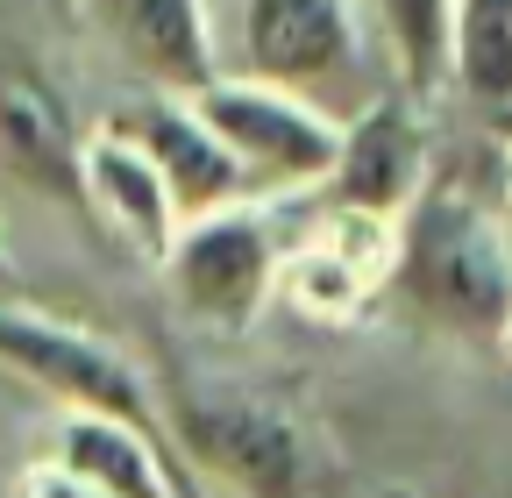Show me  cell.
<instances>
[{"label": "cell", "mask_w": 512, "mask_h": 498, "mask_svg": "<svg viewBox=\"0 0 512 498\" xmlns=\"http://www.w3.org/2000/svg\"><path fill=\"white\" fill-rule=\"evenodd\" d=\"M392 285L427 328L463 342H498L512 314V242H505L498 200L470 193L456 178H427L420 200L399 214Z\"/></svg>", "instance_id": "cell-1"}, {"label": "cell", "mask_w": 512, "mask_h": 498, "mask_svg": "<svg viewBox=\"0 0 512 498\" xmlns=\"http://www.w3.org/2000/svg\"><path fill=\"white\" fill-rule=\"evenodd\" d=\"M157 399L192 477H214L235 498H320V442L285 399L200 370H178Z\"/></svg>", "instance_id": "cell-2"}, {"label": "cell", "mask_w": 512, "mask_h": 498, "mask_svg": "<svg viewBox=\"0 0 512 498\" xmlns=\"http://www.w3.org/2000/svg\"><path fill=\"white\" fill-rule=\"evenodd\" d=\"M235 72L292 86L328 114H356L384 86L370 79V22L363 0H242Z\"/></svg>", "instance_id": "cell-3"}, {"label": "cell", "mask_w": 512, "mask_h": 498, "mask_svg": "<svg viewBox=\"0 0 512 498\" xmlns=\"http://www.w3.org/2000/svg\"><path fill=\"white\" fill-rule=\"evenodd\" d=\"M285 228L271 200H228L200 221H185L164 249V285L178 314L207 335H242L264 306L278 299V264H285Z\"/></svg>", "instance_id": "cell-4"}, {"label": "cell", "mask_w": 512, "mask_h": 498, "mask_svg": "<svg viewBox=\"0 0 512 498\" xmlns=\"http://www.w3.org/2000/svg\"><path fill=\"white\" fill-rule=\"evenodd\" d=\"M192 107L207 114V129L228 143V157L242 164V185L256 200L264 193H320V178L335 171L342 150V114H328L320 100L249 79V72H221L192 93Z\"/></svg>", "instance_id": "cell-5"}, {"label": "cell", "mask_w": 512, "mask_h": 498, "mask_svg": "<svg viewBox=\"0 0 512 498\" xmlns=\"http://www.w3.org/2000/svg\"><path fill=\"white\" fill-rule=\"evenodd\" d=\"M0 363H8L22 385L50 392L57 413H114V420H136V427H150V434L171 442L164 399H157V385L143 370L107 335L43 314V306H29L22 292H0Z\"/></svg>", "instance_id": "cell-6"}, {"label": "cell", "mask_w": 512, "mask_h": 498, "mask_svg": "<svg viewBox=\"0 0 512 498\" xmlns=\"http://www.w3.org/2000/svg\"><path fill=\"white\" fill-rule=\"evenodd\" d=\"M86 136L93 129H79V107L50 72V57L0 22V171L86 221Z\"/></svg>", "instance_id": "cell-7"}, {"label": "cell", "mask_w": 512, "mask_h": 498, "mask_svg": "<svg viewBox=\"0 0 512 498\" xmlns=\"http://www.w3.org/2000/svg\"><path fill=\"white\" fill-rule=\"evenodd\" d=\"M427 100L384 86L342 121V150L335 171L320 178V207H349V214H384L399 221L420 185L434 178V136H427Z\"/></svg>", "instance_id": "cell-8"}, {"label": "cell", "mask_w": 512, "mask_h": 498, "mask_svg": "<svg viewBox=\"0 0 512 498\" xmlns=\"http://www.w3.org/2000/svg\"><path fill=\"white\" fill-rule=\"evenodd\" d=\"M114 129L136 143L157 178L171 185V207H178V228L185 221H200L228 200H249V185H242V164L228 157V143L207 129V114L192 107V93H136L128 107H114Z\"/></svg>", "instance_id": "cell-9"}, {"label": "cell", "mask_w": 512, "mask_h": 498, "mask_svg": "<svg viewBox=\"0 0 512 498\" xmlns=\"http://www.w3.org/2000/svg\"><path fill=\"white\" fill-rule=\"evenodd\" d=\"M114 57L150 93H200L221 79V43L207 0H86Z\"/></svg>", "instance_id": "cell-10"}, {"label": "cell", "mask_w": 512, "mask_h": 498, "mask_svg": "<svg viewBox=\"0 0 512 498\" xmlns=\"http://www.w3.org/2000/svg\"><path fill=\"white\" fill-rule=\"evenodd\" d=\"M79 178H86V221L107 228L114 242H128L136 257L164 264V249H171V235H178L171 185L157 178V164H150L136 143H128L114 121L86 136V164H79Z\"/></svg>", "instance_id": "cell-11"}, {"label": "cell", "mask_w": 512, "mask_h": 498, "mask_svg": "<svg viewBox=\"0 0 512 498\" xmlns=\"http://www.w3.org/2000/svg\"><path fill=\"white\" fill-rule=\"evenodd\" d=\"M370 36L392 57V86L413 100L448 93V22H456V0H363Z\"/></svg>", "instance_id": "cell-12"}, {"label": "cell", "mask_w": 512, "mask_h": 498, "mask_svg": "<svg viewBox=\"0 0 512 498\" xmlns=\"http://www.w3.org/2000/svg\"><path fill=\"white\" fill-rule=\"evenodd\" d=\"M448 86L477 114L512 100V0H456V22H448Z\"/></svg>", "instance_id": "cell-13"}, {"label": "cell", "mask_w": 512, "mask_h": 498, "mask_svg": "<svg viewBox=\"0 0 512 498\" xmlns=\"http://www.w3.org/2000/svg\"><path fill=\"white\" fill-rule=\"evenodd\" d=\"M15 498H107V491L86 484L79 470H64L57 456H43V463H29V470L15 477Z\"/></svg>", "instance_id": "cell-14"}, {"label": "cell", "mask_w": 512, "mask_h": 498, "mask_svg": "<svg viewBox=\"0 0 512 498\" xmlns=\"http://www.w3.org/2000/svg\"><path fill=\"white\" fill-rule=\"evenodd\" d=\"M484 136H491V143H505V150H512V100H505V107H491V114H484Z\"/></svg>", "instance_id": "cell-15"}, {"label": "cell", "mask_w": 512, "mask_h": 498, "mask_svg": "<svg viewBox=\"0 0 512 498\" xmlns=\"http://www.w3.org/2000/svg\"><path fill=\"white\" fill-rule=\"evenodd\" d=\"M498 221H505V242H512V150H505V178H498Z\"/></svg>", "instance_id": "cell-16"}, {"label": "cell", "mask_w": 512, "mask_h": 498, "mask_svg": "<svg viewBox=\"0 0 512 498\" xmlns=\"http://www.w3.org/2000/svg\"><path fill=\"white\" fill-rule=\"evenodd\" d=\"M0 292H15V257H8V242H0Z\"/></svg>", "instance_id": "cell-17"}, {"label": "cell", "mask_w": 512, "mask_h": 498, "mask_svg": "<svg viewBox=\"0 0 512 498\" xmlns=\"http://www.w3.org/2000/svg\"><path fill=\"white\" fill-rule=\"evenodd\" d=\"M498 356H505V370H512V314H505V328H498Z\"/></svg>", "instance_id": "cell-18"}, {"label": "cell", "mask_w": 512, "mask_h": 498, "mask_svg": "<svg viewBox=\"0 0 512 498\" xmlns=\"http://www.w3.org/2000/svg\"><path fill=\"white\" fill-rule=\"evenodd\" d=\"M384 498H413V491H384Z\"/></svg>", "instance_id": "cell-19"}]
</instances>
